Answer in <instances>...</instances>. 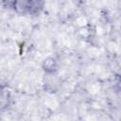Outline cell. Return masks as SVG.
Segmentation results:
<instances>
[{
	"label": "cell",
	"mask_w": 121,
	"mask_h": 121,
	"mask_svg": "<svg viewBox=\"0 0 121 121\" xmlns=\"http://www.w3.org/2000/svg\"><path fill=\"white\" fill-rule=\"evenodd\" d=\"M43 69L47 73H53L57 70V61L53 58H48L43 63Z\"/></svg>",
	"instance_id": "1"
}]
</instances>
